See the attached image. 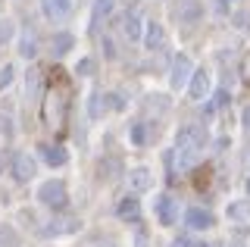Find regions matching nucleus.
Masks as SVG:
<instances>
[{
	"instance_id": "obj_1",
	"label": "nucleus",
	"mask_w": 250,
	"mask_h": 247,
	"mask_svg": "<svg viewBox=\"0 0 250 247\" xmlns=\"http://www.w3.org/2000/svg\"><path fill=\"white\" fill-rule=\"evenodd\" d=\"M200 150H203V132L194 125L182 128L175 135V160H178V169H191L194 163L200 160Z\"/></svg>"
},
{
	"instance_id": "obj_2",
	"label": "nucleus",
	"mask_w": 250,
	"mask_h": 247,
	"mask_svg": "<svg viewBox=\"0 0 250 247\" xmlns=\"http://www.w3.org/2000/svg\"><path fill=\"white\" fill-rule=\"evenodd\" d=\"M38 204L50 206V210H66V204H69V191H66V185H62L60 179L44 182L41 188H38Z\"/></svg>"
},
{
	"instance_id": "obj_3",
	"label": "nucleus",
	"mask_w": 250,
	"mask_h": 247,
	"mask_svg": "<svg viewBox=\"0 0 250 247\" xmlns=\"http://www.w3.org/2000/svg\"><path fill=\"white\" fill-rule=\"evenodd\" d=\"M35 172H38V163H35L31 153H16V157H13V179L19 182V185L31 182V179H35Z\"/></svg>"
},
{
	"instance_id": "obj_4",
	"label": "nucleus",
	"mask_w": 250,
	"mask_h": 247,
	"mask_svg": "<svg viewBox=\"0 0 250 247\" xmlns=\"http://www.w3.org/2000/svg\"><path fill=\"white\" fill-rule=\"evenodd\" d=\"M153 213H156V219H160L163 226H175V222H178V204H175V197H172V194H160V197H156V204H153Z\"/></svg>"
},
{
	"instance_id": "obj_5",
	"label": "nucleus",
	"mask_w": 250,
	"mask_h": 247,
	"mask_svg": "<svg viewBox=\"0 0 250 247\" xmlns=\"http://www.w3.org/2000/svg\"><path fill=\"white\" fill-rule=\"evenodd\" d=\"M209 84H213V79H209L207 69H194L191 79H188V94H191V100H203L209 94Z\"/></svg>"
},
{
	"instance_id": "obj_6",
	"label": "nucleus",
	"mask_w": 250,
	"mask_h": 247,
	"mask_svg": "<svg viewBox=\"0 0 250 247\" xmlns=\"http://www.w3.org/2000/svg\"><path fill=\"white\" fill-rule=\"evenodd\" d=\"M191 72H194V66H191V60L188 57H175V63H172V72H169V84L175 91H182L188 79H191Z\"/></svg>"
},
{
	"instance_id": "obj_7",
	"label": "nucleus",
	"mask_w": 250,
	"mask_h": 247,
	"mask_svg": "<svg viewBox=\"0 0 250 247\" xmlns=\"http://www.w3.org/2000/svg\"><path fill=\"white\" fill-rule=\"evenodd\" d=\"M72 3L75 0H41V13L50 22H62L69 13H72Z\"/></svg>"
},
{
	"instance_id": "obj_8",
	"label": "nucleus",
	"mask_w": 250,
	"mask_h": 247,
	"mask_svg": "<svg viewBox=\"0 0 250 247\" xmlns=\"http://www.w3.org/2000/svg\"><path fill=\"white\" fill-rule=\"evenodd\" d=\"M213 213L209 210H200V206H191V210L185 213V226L191 231H203V228H213Z\"/></svg>"
},
{
	"instance_id": "obj_9",
	"label": "nucleus",
	"mask_w": 250,
	"mask_h": 247,
	"mask_svg": "<svg viewBox=\"0 0 250 247\" xmlns=\"http://www.w3.org/2000/svg\"><path fill=\"white\" fill-rule=\"evenodd\" d=\"M200 13H203L200 0H178V6H175L178 22H197V19H200Z\"/></svg>"
},
{
	"instance_id": "obj_10",
	"label": "nucleus",
	"mask_w": 250,
	"mask_h": 247,
	"mask_svg": "<svg viewBox=\"0 0 250 247\" xmlns=\"http://www.w3.org/2000/svg\"><path fill=\"white\" fill-rule=\"evenodd\" d=\"M82 228V222L75 219V216H69V219H50L44 226V235H69V231Z\"/></svg>"
},
{
	"instance_id": "obj_11",
	"label": "nucleus",
	"mask_w": 250,
	"mask_h": 247,
	"mask_svg": "<svg viewBox=\"0 0 250 247\" xmlns=\"http://www.w3.org/2000/svg\"><path fill=\"white\" fill-rule=\"evenodd\" d=\"M41 157H44L47 166H66L69 153H66V147H60V144H41Z\"/></svg>"
},
{
	"instance_id": "obj_12",
	"label": "nucleus",
	"mask_w": 250,
	"mask_h": 247,
	"mask_svg": "<svg viewBox=\"0 0 250 247\" xmlns=\"http://www.w3.org/2000/svg\"><path fill=\"white\" fill-rule=\"evenodd\" d=\"M141 32H144V28H141V16L128 10L122 16V35L128 38V41H141Z\"/></svg>"
},
{
	"instance_id": "obj_13",
	"label": "nucleus",
	"mask_w": 250,
	"mask_h": 247,
	"mask_svg": "<svg viewBox=\"0 0 250 247\" xmlns=\"http://www.w3.org/2000/svg\"><path fill=\"white\" fill-rule=\"evenodd\" d=\"M141 35H144V44H147L150 50H156V47L163 44V25H160V22H147Z\"/></svg>"
},
{
	"instance_id": "obj_14",
	"label": "nucleus",
	"mask_w": 250,
	"mask_h": 247,
	"mask_svg": "<svg viewBox=\"0 0 250 247\" xmlns=\"http://www.w3.org/2000/svg\"><path fill=\"white\" fill-rule=\"evenodd\" d=\"M138 213H141L138 197H122L119 206H116V216H119V219H138Z\"/></svg>"
},
{
	"instance_id": "obj_15",
	"label": "nucleus",
	"mask_w": 250,
	"mask_h": 247,
	"mask_svg": "<svg viewBox=\"0 0 250 247\" xmlns=\"http://www.w3.org/2000/svg\"><path fill=\"white\" fill-rule=\"evenodd\" d=\"M128 182H131V188H135V191H147V188H150V169H144V166L131 169Z\"/></svg>"
},
{
	"instance_id": "obj_16",
	"label": "nucleus",
	"mask_w": 250,
	"mask_h": 247,
	"mask_svg": "<svg viewBox=\"0 0 250 247\" xmlns=\"http://www.w3.org/2000/svg\"><path fill=\"white\" fill-rule=\"evenodd\" d=\"M229 219L250 222V200H234V204H229Z\"/></svg>"
},
{
	"instance_id": "obj_17",
	"label": "nucleus",
	"mask_w": 250,
	"mask_h": 247,
	"mask_svg": "<svg viewBox=\"0 0 250 247\" xmlns=\"http://www.w3.org/2000/svg\"><path fill=\"white\" fill-rule=\"evenodd\" d=\"M113 3H116V0H97V3H94V16H91V28H97L100 22H104V16H109V13H113Z\"/></svg>"
},
{
	"instance_id": "obj_18",
	"label": "nucleus",
	"mask_w": 250,
	"mask_h": 247,
	"mask_svg": "<svg viewBox=\"0 0 250 247\" xmlns=\"http://www.w3.org/2000/svg\"><path fill=\"white\" fill-rule=\"evenodd\" d=\"M50 47H53V57H66L69 50H72V35H53V41H50Z\"/></svg>"
},
{
	"instance_id": "obj_19",
	"label": "nucleus",
	"mask_w": 250,
	"mask_h": 247,
	"mask_svg": "<svg viewBox=\"0 0 250 247\" xmlns=\"http://www.w3.org/2000/svg\"><path fill=\"white\" fill-rule=\"evenodd\" d=\"M147 128H150V125H144V122H138V125H131L128 138H131L135 144H147V141H150V132H147Z\"/></svg>"
},
{
	"instance_id": "obj_20",
	"label": "nucleus",
	"mask_w": 250,
	"mask_h": 247,
	"mask_svg": "<svg viewBox=\"0 0 250 247\" xmlns=\"http://www.w3.org/2000/svg\"><path fill=\"white\" fill-rule=\"evenodd\" d=\"M13 35H16V25L10 19H0V47H6L13 41Z\"/></svg>"
},
{
	"instance_id": "obj_21",
	"label": "nucleus",
	"mask_w": 250,
	"mask_h": 247,
	"mask_svg": "<svg viewBox=\"0 0 250 247\" xmlns=\"http://www.w3.org/2000/svg\"><path fill=\"white\" fill-rule=\"evenodd\" d=\"M22 57H38V44H35V38H28L25 35V41H22Z\"/></svg>"
},
{
	"instance_id": "obj_22",
	"label": "nucleus",
	"mask_w": 250,
	"mask_h": 247,
	"mask_svg": "<svg viewBox=\"0 0 250 247\" xmlns=\"http://www.w3.org/2000/svg\"><path fill=\"white\" fill-rule=\"evenodd\" d=\"M10 82H13V66H3L0 69V91H3Z\"/></svg>"
},
{
	"instance_id": "obj_23",
	"label": "nucleus",
	"mask_w": 250,
	"mask_h": 247,
	"mask_svg": "<svg viewBox=\"0 0 250 247\" xmlns=\"http://www.w3.org/2000/svg\"><path fill=\"white\" fill-rule=\"evenodd\" d=\"M241 75H244V82L250 84V53L244 57V63H241Z\"/></svg>"
},
{
	"instance_id": "obj_24",
	"label": "nucleus",
	"mask_w": 250,
	"mask_h": 247,
	"mask_svg": "<svg viewBox=\"0 0 250 247\" xmlns=\"http://www.w3.org/2000/svg\"><path fill=\"white\" fill-rule=\"evenodd\" d=\"M91 69H94V63H91V60H84V63H78V66H75V72L82 75V72H91Z\"/></svg>"
},
{
	"instance_id": "obj_25",
	"label": "nucleus",
	"mask_w": 250,
	"mask_h": 247,
	"mask_svg": "<svg viewBox=\"0 0 250 247\" xmlns=\"http://www.w3.org/2000/svg\"><path fill=\"white\" fill-rule=\"evenodd\" d=\"M104 50H106V57H116V47H113V41H104Z\"/></svg>"
},
{
	"instance_id": "obj_26",
	"label": "nucleus",
	"mask_w": 250,
	"mask_h": 247,
	"mask_svg": "<svg viewBox=\"0 0 250 247\" xmlns=\"http://www.w3.org/2000/svg\"><path fill=\"white\" fill-rule=\"evenodd\" d=\"M244 128H247V132H250V106H247V110H244Z\"/></svg>"
},
{
	"instance_id": "obj_27",
	"label": "nucleus",
	"mask_w": 250,
	"mask_h": 247,
	"mask_svg": "<svg viewBox=\"0 0 250 247\" xmlns=\"http://www.w3.org/2000/svg\"><path fill=\"white\" fill-rule=\"evenodd\" d=\"M0 172H3V157H0Z\"/></svg>"
},
{
	"instance_id": "obj_28",
	"label": "nucleus",
	"mask_w": 250,
	"mask_h": 247,
	"mask_svg": "<svg viewBox=\"0 0 250 247\" xmlns=\"http://www.w3.org/2000/svg\"><path fill=\"white\" fill-rule=\"evenodd\" d=\"M247 191H250V179H247Z\"/></svg>"
},
{
	"instance_id": "obj_29",
	"label": "nucleus",
	"mask_w": 250,
	"mask_h": 247,
	"mask_svg": "<svg viewBox=\"0 0 250 247\" xmlns=\"http://www.w3.org/2000/svg\"><path fill=\"white\" fill-rule=\"evenodd\" d=\"M222 3H231V0H222Z\"/></svg>"
}]
</instances>
